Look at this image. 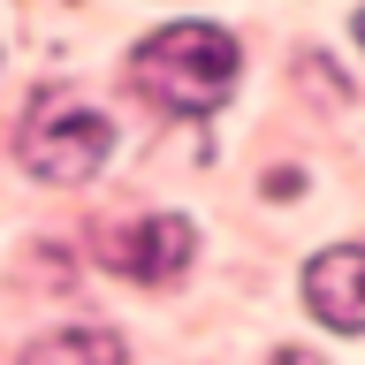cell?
<instances>
[{
    "mask_svg": "<svg viewBox=\"0 0 365 365\" xmlns=\"http://www.w3.org/2000/svg\"><path fill=\"white\" fill-rule=\"evenodd\" d=\"M358 38H365V16H358Z\"/></svg>",
    "mask_w": 365,
    "mask_h": 365,
    "instance_id": "cell-6",
    "label": "cell"
},
{
    "mask_svg": "<svg viewBox=\"0 0 365 365\" xmlns=\"http://www.w3.org/2000/svg\"><path fill=\"white\" fill-rule=\"evenodd\" d=\"M130 76L168 114H213L236 91V38L213 23H168L130 53Z\"/></svg>",
    "mask_w": 365,
    "mask_h": 365,
    "instance_id": "cell-1",
    "label": "cell"
},
{
    "mask_svg": "<svg viewBox=\"0 0 365 365\" xmlns=\"http://www.w3.org/2000/svg\"><path fill=\"white\" fill-rule=\"evenodd\" d=\"M182 259H190V228H182L175 213L130 221V228H114V244H107V267L130 274V282H175Z\"/></svg>",
    "mask_w": 365,
    "mask_h": 365,
    "instance_id": "cell-4",
    "label": "cell"
},
{
    "mask_svg": "<svg viewBox=\"0 0 365 365\" xmlns=\"http://www.w3.org/2000/svg\"><path fill=\"white\" fill-rule=\"evenodd\" d=\"M31 365H130L122 358V342L99 335V327H76V335H53L31 350Z\"/></svg>",
    "mask_w": 365,
    "mask_h": 365,
    "instance_id": "cell-5",
    "label": "cell"
},
{
    "mask_svg": "<svg viewBox=\"0 0 365 365\" xmlns=\"http://www.w3.org/2000/svg\"><path fill=\"white\" fill-rule=\"evenodd\" d=\"M23 168L38 182H84L99 175V160L114 153V122L91 107H38L31 122H23Z\"/></svg>",
    "mask_w": 365,
    "mask_h": 365,
    "instance_id": "cell-2",
    "label": "cell"
},
{
    "mask_svg": "<svg viewBox=\"0 0 365 365\" xmlns=\"http://www.w3.org/2000/svg\"><path fill=\"white\" fill-rule=\"evenodd\" d=\"M304 304L335 335H365V244H335L304 267Z\"/></svg>",
    "mask_w": 365,
    "mask_h": 365,
    "instance_id": "cell-3",
    "label": "cell"
}]
</instances>
